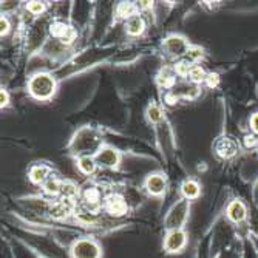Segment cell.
I'll return each mask as SVG.
<instances>
[{"mask_svg": "<svg viewBox=\"0 0 258 258\" xmlns=\"http://www.w3.org/2000/svg\"><path fill=\"white\" fill-rule=\"evenodd\" d=\"M152 7H153V2H139L141 10H150Z\"/></svg>", "mask_w": 258, "mask_h": 258, "instance_id": "29", "label": "cell"}, {"mask_svg": "<svg viewBox=\"0 0 258 258\" xmlns=\"http://www.w3.org/2000/svg\"><path fill=\"white\" fill-rule=\"evenodd\" d=\"M8 104H10V95H8L7 90H2V91H0V105H2V108H4Z\"/></svg>", "mask_w": 258, "mask_h": 258, "instance_id": "27", "label": "cell"}, {"mask_svg": "<svg viewBox=\"0 0 258 258\" xmlns=\"http://www.w3.org/2000/svg\"><path fill=\"white\" fill-rule=\"evenodd\" d=\"M105 209L107 212L113 217H121L127 212V203L122 195H110L105 201Z\"/></svg>", "mask_w": 258, "mask_h": 258, "instance_id": "9", "label": "cell"}, {"mask_svg": "<svg viewBox=\"0 0 258 258\" xmlns=\"http://www.w3.org/2000/svg\"><path fill=\"white\" fill-rule=\"evenodd\" d=\"M166 185H167L166 176L161 173H153L146 179V189L153 197L164 195V192H166Z\"/></svg>", "mask_w": 258, "mask_h": 258, "instance_id": "8", "label": "cell"}, {"mask_svg": "<svg viewBox=\"0 0 258 258\" xmlns=\"http://www.w3.org/2000/svg\"><path fill=\"white\" fill-rule=\"evenodd\" d=\"M158 84L164 88H170L175 84V78H173V75H170L167 72V70H164V72H161V75L158 76Z\"/></svg>", "mask_w": 258, "mask_h": 258, "instance_id": "19", "label": "cell"}, {"mask_svg": "<svg viewBox=\"0 0 258 258\" xmlns=\"http://www.w3.org/2000/svg\"><path fill=\"white\" fill-rule=\"evenodd\" d=\"M227 218L232 221V223H241L244 221V218L247 217V209L244 206L243 201L240 200H233L230 201V204L227 206Z\"/></svg>", "mask_w": 258, "mask_h": 258, "instance_id": "10", "label": "cell"}, {"mask_svg": "<svg viewBox=\"0 0 258 258\" xmlns=\"http://www.w3.org/2000/svg\"><path fill=\"white\" fill-rule=\"evenodd\" d=\"M62 185L63 184L57 178H48V179H46V182L43 184V189H45V192L48 194V195L56 197V195L62 194Z\"/></svg>", "mask_w": 258, "mask_h": 258, "instance_id": "15", "label": "cell"}, {"mask_svg": "<svg viewBox=\"0 0 258 258\" xmlns=\"http://www.w3.org/2000/svg\"><path fill=\"white\" fill-rule=\"evenodd\" d=\"M30 95L39 101L50 99L56 91V81L48 73H37L30 79L28 84Z\"/></svg>", "mask_w": 258, "mask_h": 258, "instance_id": "1", "label": "cell"}, {"mask_svg": "<svg viewBox=\"0 0 258 258\" xmlns=\"http://www.w3.org/2000/svg\"><path fill=\"white\" fill-rule=\"evenodd\" d=\"M50 178V167H46L45 164H36L30 170V179L34 184H45L46 179Z\"/></svg>", "mask_w": 258, "mask_h": 258, "instance_id": "11", "label": "cell"}, {"mask_svg": "<svg viewBox=\"0 0 258 258\" xmlns=\"http://www.w3.org/2000/svg\"><path fill=\"white\" fill-rule=\"evenodd\" d=\"M190 68H192V67L189 65V62L181 60V62H178V63L175 65V72H176V75H179V76H189Z\"/></svg>", "mask_w": 258, "mask_h": 258, "instance_id": "21", "label": "cell"}, {"mask_svg": "<svg viewBox=\"0 0 258 258\" xmlns=\"http://www.w3.org/2000/svg\"><path fill=\"white\" fill-rule=\"evenodd\" d=\"M238 143L233 138L229 136H223L217 141L215 144V153L223 158V159H229L232 156H235L238 153Z\"/></svg>", "mask_w": 258, "mask_h": 258, "instance_id": "5", "label": "cell"}, {"mask_svg": "<svg viewBox=\"0 0 258 258\" xmlns=\"http://www.w3.org/2000/svg\"><path fill=\"white\" fill-rule=\"evenodd\" d=\"M118 16L128 20L130 17L136 16V7L133 4H130V2H122L118 7Z\"/></svg>", "mask_w": 258, "mask_h": 258, "instance_id": "17", "label": "cell"}, {"mask_svg": "<svg viewBox=\"0 0 258 258\" xmlns=\"http://www.w3.org/2000/svg\"><path fill=\"white\" fill-rule=\"evenodd\" d=\"M181 192L185 200H195L201 194V185L194 179H185L181 185Z\"/></svg>", "mask_w": 258, "mask_h": 258, "instance_id": "13", "label": "cell"}, {"mask_svg": "<svg viewBox=\"0 0 258 258\" xmlns=\"http://www.w3.org/2000/svg\"><path fill=\"white\" fill-rule=\"evenodd\" d=\"M187 244V235L182 229L178 230H169L166 240H164V249L169 253H178L181 252Z\"/></svg>", "mask_w": 258, "mask_h": 258, "instance_id": "4", "label": "cell"}, {"mask_svg": "<svg viewBox=\"0 0 258 258\" xmlns=\"http://www.w3.org/2000/svg\"><path fill=\"white\" fill-rule=\"evenodd\" d=\"M250 128L253 130L255 135H258V113H253L250 118Z\"/></svg>", "mask_w": 258, "mask_h": 258, "instance_id": "28", "label": "cell"}, {"mask_svg": "<svg viewBox=\"0 0 258 258\" xmlns=\"http://www.w3.org/2000/svg\"><path fill=\"white\" fill-rule=\"evenodd\" d=\"M189 212H190V204H189V200H179L176 201L172 209L169 210V214L166 217V227L167 230H178L181 229L187 218H189Z\"/></svg>", "mask_w": 258, "mask_h": 258, "instance_id": "2", "label": "cell"}, {"mask_svg": "<svg viewBox=\"0 0 258 258\" xmlns=\"http://www.w3.org/2000/svg\"><path fill=\"white\" fill-rule=\"evenodd\" d=\"M62 194H63V197L70 198V197H75V195L78 194V189H76V185H75V184H72V182H65V184L62 185Z\"/></svg>", "mask_w": 258, "mask_h": 258, "instance_id": "23", "label": "cell"}, {"mask_svg": "<svg viewBox=\"0 0 258 258\" xmlns=\"http://www.w3.org/2000/svg\"><path fill=\"white\" fill-rule=\"evenodd\" d=\"M203 48H200V46H189V50H187V60L189 62H197L203 57Z\"/></svg>", "mask_w": 258, "mask_h": 258, "instance_id": "20", "label": "cell"}, {"mask_svg": "<svg viewBox=\"0 0 258 258\" xmlns=\"http://www.w3.org/2000/svg\"><path fill=\"white\" fill-rule=\"evenodd\" d=\"M10 28H11L10 20H8L7 17H2V19H0V34H2V36L8 34Z\"/></svg>", "mask_w": 258, "mask_h": 258, "instance_id": "26", "label": "cell"}, {"mask_svg": "<svg viewBox=\"0 0 258 258\" xmlns=\"http://www.w3.org/2000/svg\"><path fill=\"white\" fill-rule=\"evenodd\" d=\"M72 255L73 258H101L102 250L96 241H93L90 238H82L73 244Z\"/></svg>", "mask_w": 258, "mask_h": 258, "instance_id": "3", "label": "cell"}, {"mask_svg": "<svg viewBox=\"0 0 258 258\" xmlns=\"http://www.w3.org/2000/svg\"><path fill=\"white\" fill-rule=\"evenodd\" d=\"M98 166H102V167H116L119 164V152H116L113 147H101L98 152H96V156H95Z\"/></svg>", "mask_w": 258, "mask_h": 258, "instance_id": "7", "label": "cell"}, {"mask_svg": "<svg viewBox=\"0 0 258 258\" xmlns=\"http://www.w3.org/2000/svg\"><path fill=\"white\" fill-rule=\"evenodd\" d=\"M27 8H28V11H30L31 14L39 16V14H42V13L45 11V4H42V2H30V4L27 5Z\"/></svg>", "mask_w": 258, "mask_h": 258, "instance_id": "22", "label": "cell"}, {"mask_svg": "<svg viewBox=\"0 0 258 258\" xmlns=\"http://www.w3.org/2000/svg\"><path fill=\"white\" fill-rule=\"evenodd\" d=\"M85 200H87L88 203H98V201H99V194H98V190H96V189H88V190L85 192Z\"/></svg>", "mask_w": 258, "mask_h": 258, "instance_id": "25", "label": "cell"}, {"mask_svg": "<svg viewBox=\"0 0 258 258\" xmlns=\"http://www.w3.org/2000/svg\"><path fill=\"white\" fill-rule=\"evenodd\" d=\"M204 82L207 84V87L214 88V87H217L220 84V75L218 73H209Z\"/></svg>", "mask_w": 258, "mask_h": 258, "instance_id": "24", "label": "cell"}, {"mask_svg": "<svg viewBox=\"0 0 258 258\" xmlns=\"http://www.w3.org/2000/svg\"><path fill=\"white\" fill-rule=\"evenodd\" d=\"M147 118L150 122H159L162 121V110L161 107H158L156 104H150L149 108H147Z\"/></svg>", "mask_w": 258, "mask_h": 258, "instance_id": "18", "label": "cell"}, {"mask_svg": "<svg viewBox=\"0 0 258 258\" xmlns=\"http://www.w3.org/2000/svg\"><path fill=\"white\" fill-rule=\"evenodd\" d=\"M164 48L166 51L173 56V57H179V56H185L187 50H189V43L187 40L181 36H170L164 42Z\"/></svg>", "mask_w": 258, "mask_h": 258, "instance_id": "6", "label": "cell"}, {"mask_svg": "<svg viewBox=\"0 0 258 258\" xmlns=\"http://www.w3.org/2000/svg\"><path fill=\"white\" fill-rule=\"evenodd\" d=\"M207 78V73L204 72V68L201 65H194L189 72V79L194 82V84H201L204 82Z\"/></svg>", "mask_w": 258, "mask_h": 258, "instance_id": "16", "label": "cell"}, {"mask_svg": "<svg viewBox=\"0 0 258 258\" xmlns=\"http://www.w3.org/2000/svg\"><path fill=\"white\" fill-rule=\"evenodd\" d=\"M125 30L130 36H141L146 30V22L139 14H136L125 22Z\"/></svg>", "mask_w": 258, "mask_h": 258, "instance_id": "12", "label": "cell"}, {"mask_svg": "<svg viewBox=\"0 0 258 258\" xmlns=\"http://www.w3.org/2000/svg\"><path fill=\"white\" fill-rule=\"evenodd\" d=\"M96 167H98V162H96V159L93 158V156L85 155V156H81V158L78 159V169H79L84 175H91V173H95Z\"/></svg>", "mask_w": 258, "mask_h": 258, "instance_id": "14", "label": "cell"}]
</instances>
